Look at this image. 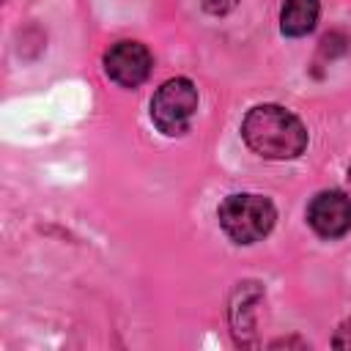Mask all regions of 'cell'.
<instances>
[{
    "instance_id": "obj_9",
    "label": "cell",
    "mask_w": 351,
    "mask_h": 351,
    "mask_svg": "<svg viewBox=\"0 0 351 351\" xmlns=\"http://www.w3.org/2000/svg\"><path fill=\"white\" fill-rule=\"evenodd\" d=\"M239 0H206V11L208 14H228Z\"/></svg>"
},
{
    "instance_id": "obj_4",
    "label": "cell",
    "mask_w": 351,
    "mask_h": 351,
    "mask_svg": "<svg viewBox=\"0 0 351 351\" xmlns=\"http://www.w3.org/2000/svg\"><path fill=\"white\" fill-rule=\"evenodd\" d=\"M104 71L123 88H137L151 74V52L140 41H118L104 55Z\"/></svg>"
},
{
    "instance_id": "obj_2",
    "label": "cell",
    "mask_w": 351,
    "mask_h": 351,
    "mask_svg": "<svg viewBox=\"0 0 351 351\" xmlns=\"http://www.w3.org/2000/svg\"><path fill=\"white\" fill-rule=\"evenodd\" d=\"M219 225L236 244H255L274 228L277 211L263 195H228L219 203Z\"/></svg>"
},
{
    "instance_id": "obj_3",
    "label": "cell",
    "mask_w": 351,
    "mask_h": 351,
    "mask_svg": "<svg viewBox=\"0 0 351 351\" xmlns=\"http://www.w3.org/2000/svg\"><path fill=\"white\" fill-rule=\"evenodd\" d=\"M197 112V88L186 77H176L159 85L151 99V118L156 129L167 137H178L189 129Z\"/></svg>"
},
{
    "instance_id": "obj_8",
    "label": "cell",
    "mask_w": 351,
    "mask_h": 351,
    "mask_svg": "<svg viewBox=\"0 0 351 351\" xmlns=\"http://www.w3.org/2000/svg\"><path fill=\"white\" fill-rule=\"evenodd\" d=\"M332 346H335V348H351V321H346V324L337 329V335L332 337Z\"/></svg>"
},
{
    "instance_id": "obj_7",
    "label": "cell",
    "mask_w": 351,
    "mask_h": 351,
    "mask_svg": "<svg viewBox=\"0 0 351 351\" xmlns=\"http://www.w3.org/2000/svg\"><path fill=\"white\" fill-rule=\"evenodd\" d=\"M261 288L258 282H241L236 288V296H233V307H230V321H233V332H236V340L239 343H247V332H252L255 321H252V313H255V304L261 302Z\"/></svg>"
},
{
    "instance_id": "obj_6",
    "label": "cell",
    "mask_w": 351,
    "mask_h": 351,
    "mask_svg": "<svg viewBox=\"0 0 351 351\" xmlns=\"http://www.w3.org/2000/svg\"><path fill=\"white\" fill-rule=\"evenodd\" d=\"M318 0H285L280 11V30L285 36H307L318 22Z\"/></svg>"
},
{
    "instance_id": "obj_5",
    "label": "cell",
    "mask_w": 351,
    "mask_h": 351,
    "mask_svg": "<svg viewBox=\"0 0 351 351\" xmlns=\"http://www.w3.org/2000/svg\"><path fill=\"white\" fill-rule=\"evenodd\" d=\"M307 222L324 239L346 236L351 228V197L337 189L318 192L307 206Z\"/></svg>"
},
{
    "instance_id": "obj_1",
    "label": "cell",
    "mask_w": 351,
    "mask_h": 351,
    "mask_svg": "<svg viewBox=\"0 0 351 351\" xmlns=\"http://www.w3.org/2000/svg\"><path fill=\"white\" fill-rule=\"evenodd\" d=\"M244 143L266 159H296L307 148L304 123L280 104H258L244 115Z\"/></svg>"
}]
</instances>
